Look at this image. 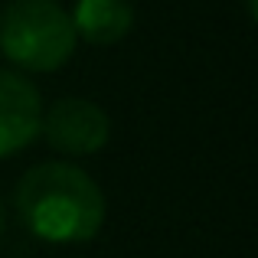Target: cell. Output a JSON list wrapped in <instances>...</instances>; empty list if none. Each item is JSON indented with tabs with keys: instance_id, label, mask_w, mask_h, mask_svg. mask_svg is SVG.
Listing matches in <instances>:
<instances>
[{
	"instance_id": "obj_1",
	"label": "cell",
	"mask_w": 258,
	"mask_h": 258,
	"mask_svg": "<svg viewBox=\"0 0 258 258\" xmlns=\"http://www.w3.org/2000/svg\"><path fill=\"white\" fill-rule=\"evenodd\" d=\"M17 216L36 239L72 245L88 242L105 226V193L82 167L49 160L23 173L13 196Z\"/></svg>"
},
{
	"instance_id": "obj_2",
	"label": "cell",
	"mask_w": 258,
	"mask_h": 258,
	"mask_svg": "<svg viewBox=\"0 0 258 258\" xmlns=\"http://www.w3.org/2000/svg\"><path fill=\"white\" fill-rule=\"evenodd\" d=\"M76 26L59 0H10L0 10V52L26 72H52L76 52Z\"/></svg>"
},
{
	"instance_id": "obj_3",
	"label": "cell",
	"mask_w": 258,
	"mask_h": 258,
	"mask_svg": "<svg viewBox=\"0 0 258 258\" xmlns=\"http://www.w3.org/2000/svg\"><path fill=\"white\" fill-rule=\"evenodd\" d=\"M39 134L52 151L69 154V157H85L108 144L111 121L88 98H59L49 105V111H43Z\"/></svg>"
},
{
	"instance_id": "obj_4",
	"label": "cell",
	"mask_w": 258,
	"mask_h": 258,
	"mask_svg": "<svg viewBox=\"0 0 258 258\" xmlns=\"http://www.w3.org/2000/svg\"><path fill=\"white\" fill-rule=\"evenodd\" d=\"M43 111L39 88L30 79L0 69V157H10L39 138Z\"/></svg>"
},
{
	"instance_id": "obj_5",
	"label": "cell",
	"mask_w": 258,
	"mask_h": 258,
	"mask_svg": "<svg viewBox=\"0 0 258 258\" xmlns=\"http://www.w3.org/2000/svg\"><path fill=\"white\" fill-rule=\"evenodd\" d=\"M69 17L76 36L88 39L92 46H111L131 33L134 7L131 0H79Z\"/></svg>"
},
{
	"instance_id": "obj_6",
	"label": "cell",
	"mask_w": 258,
	"mask_h": 258,
	"mask_svg": "<svg viewBox=\"0 0 258 258\" xmlns=\"http://www.w3.org/2000/svg\"><path fill=\"white\" fill-rule=\"evenodd\" d=\"M4 226H7V216H4V203H0V235H4Z\"/></svg>"
}]
</instances>
